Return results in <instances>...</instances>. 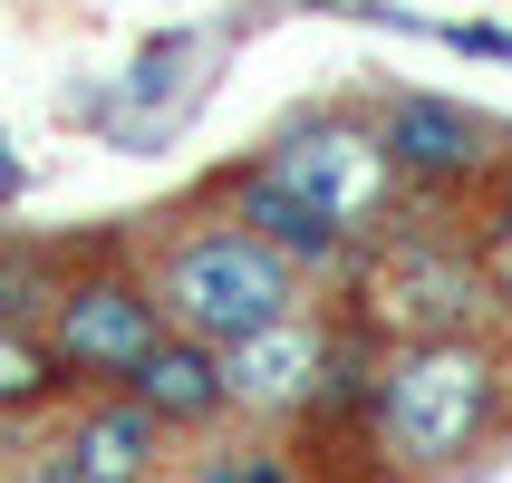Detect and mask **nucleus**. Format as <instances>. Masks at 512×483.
<instances>
[{"label": "nucleus", "mask_w": 512, "mask_h": 483, "mask_svg": "<svg viewBox=\"0 0 512 483\" xmlns=\"http://www.w3.org/2000/svg\"><path fill=\"white\" fill-rule=\"evenodd\" d=\"M223 358V397L252 406V416H300V406L319 397V368H329V329L319 319H271V329H252V339L213 348Z\"/></svg>", "instance_id": "5"}, {"label": "nucleus", "mask_w": 512, "mask_h": 483, "mask_svg": "<svg viewBox=\"0 0 512 483\" xmlns=\"http://www.w3.org/2000/svg\"><path fill=\"white\" fill-rule=\"evenodd\" d=\"M377 145H387L397 174H426V184H464V174L493 165V126L474 107H455V97H397Z\"/></svg>", "instance_id": "6"}, {"label": "nucleus", "mask_w": 512, "mask_h": 483, "mask_svg": "<svg viewBox=\"0 0 512 483\" xmlns=\"http://www.w3.org/2000/svg\"><path fill=\"white\" fill-rule=\"evenodd\" d=\"M493 426V358L474 339H406L377 368V435L397 464H455Z\"/></svg>", "instance_id": "2"}, {"label": "nucleus", "mask_w": 512, "mask_h": 483, "mask_svg": "<svg viewBox=\"0 0 512 483\" xmlns=\"http://www.w3.org/2000/svg\"><path fill=\"white\" fill-rule=\"evenodd\" d=\"M155 339H165L155 290L116 281V271H87V281H68L49 300V358H58L68 387H78V377H126Z\"/></svg>", "instance_id": "4"}, {"label": "nucleus", "mask_w": 512, "mask_h": 483, "mask_svg": "<svg viewBox=\"0 0 512 483\" xmlns=\"http://www.w3.org/2000/svg\"><path fill=\"white\" fill-rule=\"evenodd\" d=\"M155 310L203 348H232L271 329V319L300 310V271H290L271 242H252L242 223H213V232H184L165 252V281H155Z\"/></svg>", "instance_id": "1"}, {"label": "nucleus", "mask_w": 512, "mask_h": 483, "mask_svg": "<svg viewBox=\"0 0 512 483\" xmlns=\"http://www.w3.org/2000/svg\"><path fill=\"white\" fill-rule=\"evenodd\" d=\"M49 387H68V377H58V358L29 339L20 319H0V406H29V397H49Z\"/></svg>", "instance_id": "12"}, {"label": "nucleus", "mask_w": 512, "mask_h": 483, "mask_svg": "<svg viewBox=\"0 0 512 483\" xmlns=\"http://www.w3.org/2000/svg\"><path fill=\"white\" fill-rule=\"evenodd\" d=\"M455 49H474V58H512V29H445Z\"/></svg>", "instance_id": "15"}, {"label": "nucleus", "mask_w": 512, "mask_h": 483, "mask_svg": "<svg viewBox=\"0 0 512 483\" xmlns=\"http://www.w3.org/2000/svg\"><path fill=\"white\" fill-rule=\"evenodd\" d=\"M493 232H503V242H512V184H503V203H493Z\"/></svg>", "instance_id": "17"}, {"label": "nucleus", "mask_w": 512, "mask_h": 483, "mask_svg": "<svg viewBox=\"0 0 512 483\" xmlns=\"http://www.w3.org/2000/svg\"><path fill=\"white\" fill-rule=\"evenodd\" d=\"M377 300H387V319H406L416 339H445V329L484 300V271H474L464 252H445V242H426V232H406L397 252H387Z\"/></svg>", "instance_id": "7"}, {"label": "nucleus", "mask_w": 512, "mask_h": 483, "mask_svg": "<svg viewBox=\"0 0 512 483\" xmlns=\"http://www.w3.org/2000/svg\"><path fill=\"white\" fill-rule=\"evenodd\" d=\"M20 483H87V474H78V464H68V455H39V464H29Z\"/></svg>", "instance_id": "16"}, {"label": "nucleus", "mask_w": 512, "mask_h": 483, "mask_svg": "<svg viewBox=\"0 0 512 483\" xmlns=\"http://www.w3.org/2000/svg\"><path fill=\"white\" fill-rule=\"evenodd\" d=\"M261 174L290 184L300 203H319L339 232L377 223V213H387V184H397L377 126H358V116H300V126H281L271 155H261Z\"/></svg>", "instance_id": "3"}, {"label": "nucleus", "mask_w": 512, "mask_h": 483, "mask_svg": "<svg viewBox=\"0 0 512 483\" xmlns=\"http://www.w3.org/2000/svg\"><path fill=\"white\" fill-rule=\"evenodd\" d=\"M232 223L252 232V242H271V252L290 261V271H319V261H339L348 242H358V232H339L329 213H319V203H300L290 184H271L261 165L242 174V184H232Z\"/></svg>", "instance_id": "9"}, {"label": "nucleus", "mask_w": 512, "mask_h": 483, "mask_svg": "<svg viewBox=\"0 0 512 483\" xmlns=\"http://www.w3.org/2000/svg\"><path fill=\"white\" fill-rule=\"evenodd\" d=\"M58 281H49V252H0V319H49Z\"/></svg>", "instance_id": "13"}, {"label": "nucleus", "mask_w": 512, "mask_h": 483, "mask_svg": "<svg viewBox=\"0 0 512 483\" xmlns=\"http://www.w3.org/2000/svg\"><path fill=\"white\" fill-rule=\"evenodd\" d=\"M68 464H78L87 483H145V464H155V416H145L136 397H107V406L78 426Z\"/></svg>", "instance_id": "11"}, {"label": "nucleus", "mask_w": 512, "mask_h": 483, "mask_svg": "<svg viewBox=\"0 0 512 483\" xmlns=\"http://www.w3.org/2000/svg\"><path fill=\"white\" fill-rule=\"evenodd\" d=\"M194 87H213V39H155V49L126 68V136L165 126Z\"/></svg>", "instance_id": "10"}, {"label": "nucleus", "mask_w": 512, "mask_h": 483, "mask_svg": "<svg viewBox=\"0 0 512 483\" xmlns=\"http://www.w3.org/2000/svg\"><path fill=\"white\" fill-rule=\"evenodd\" d=\"M203 483H290V464L261 455V445H242V455H213V464H203Z\"/></svg>", "instance_id": "14"}, {"label": "nucleus", "mask_w": 512, "mask_h": 483, "mask_svg": "<svg viewBox=\"0 0 512 483\" xmlns=\"http://www.w3.org/2000/svg\"><path fill=\"white\" fill-rule=\"evenodd\" d=\"M126 397H136L155 426H203V416H223V406H232L223 397V358H213L203 339H184V329L155 339L136 368H126Z\"/></svg>", "instance_id": "8"}]
</instances>
